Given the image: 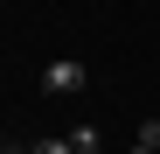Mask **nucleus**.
<instances>
[{
	"instance_id": "5",
	"label": "nucleus",
	"mask_w": 160,
	"mask_h": 154,
	"mask_svg": "<svg viewBox=\"0 0 160 154\" xmlns=\"http://www.w3.org/2000/svg\"><path fill=\"white\" fill-rule=\"evenodd\" d=\"M153 154H160V147H153Z\"/></svg>"
},
{
	"instance_id": "4",
	"label": "nucleus",
	"mask_w": 160,
	"mask_h": 154,
	"mask_svg": "<svg viewBox=\"0 0 160 154\" xmlns=\"http://www.w3.org/2000/svg\"><path fill=\"white\" fill-rule=\"evenodd\" d=\"M91 154H104V147H91Z\"/></svg>"
},
{
	"instance_id": "3",
	"label": "nucleus",
	"mask_w": 160,
	"mask_h": 154,
	"mask_svg": "<svg viewBox=\"0 0 160 154\" xmlns=\"http://www.w3.org/2000/svg\"><path fill=\"white\" fill-rule=\"evenodd\" d=\"M125 154H153V147H146V140H132V147H125Z\"/></svg>"
},
{
	"instance_id": "2",
	"label": "nucleus",
	"mask_w": 160,
	"mask_h": 154,
	"mask_svg": "<svg viewBox=\"0 0 160 154\" xmlns=\"http://www.w3.org/2000/svg\"><path fill=\"white\" fill-rule=\"evenodd\" d=\"M28 154H77V140H70V133H49V140H35Z\"/></svg>"
},
{
	"instance_id": "1",
	"label": "nucleus",
	"mask_w": 160,
	"mask_h": 154,
	"mask_svg": "<svg viewBox=\"0 0 160 154\" xmlns=\"http://www.w3.org/2000/svg\"><path fill=\"white\" fill-rule=\"evenodd\" d=\"M84 84H91V70L77 63V56H56V63L42 70V91L49 98H70V91H84Z\"/></svg>"
}]
</instances>
